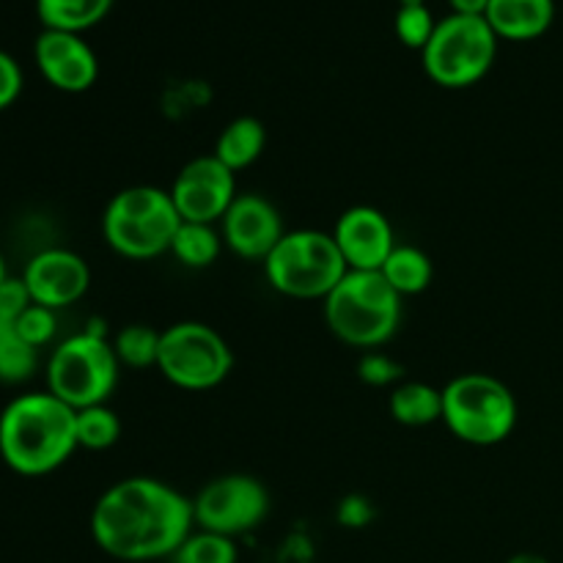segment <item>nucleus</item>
<instances>
[{
	"instance_id": "nucleus-1",
	"label": "nucleus",
	"mask_w": 563,
	"mask_h": 563,
	"mask_svg": "<svg viewBox=\"0 0 563 563\" xmlns=\"http://www.w3.org/2000/svg\"><path fill=\"white\" fill-rule=\"evenodd\" d=\"M196 531L192 500L152 476H130L104 489L91 511V537L110 559H170Z\"/></svg>"
},
{
	"instance_id": "nucleus-2",
	"label": "nucleus",
	"mask_w": 563,
	"mask_h": 563,
	"mask_svg": "<svg viewBox=\"0 0 563 563\" xmlns=\"http://www.w3.org/2000/svg\"><path fill=\"white\" fill-rule=\"evenodd\" d=\"M77 449V410L49 390L16 396L0 412V456L20 476H47Z\"/></svg>"
},
{
	"instance_id": "nucleus-3",
	"label": "nucleus",
	"mask_w": 563,
	"mask_h": 563,
	"mask_svg": "<svg viewBox=\"0 0 563 563\" xmlns=\"http://www.w3.org/2000/svg\"><path fill=\"white\" fill-rule=\"evenodd\" d=\"M401 300L383 273L346 269L333 291L324 297V322L346 346L372 352L388 344L401 324Z\"/></svg>"
},
{
	"instance_id": "nucleus-4",
	"label": "nucleus",
	"mask_w": 563,
	"mask_h": 563,
	"mask_svg": "<svg viewBox=\"0 0 563 563\" xmlns=\"http://www.w3.org/2000/svg\"><path fill=\"white\" fill-rule=\"evenodd\" d=\"M181 218L170 190L152 185H132L115 192L102 214V236L119 256L148 262L170 253Z\"/></svg>"
},
{
	"instance_id": "nucleus-5",
	"label": "nucleus",
	"mask_w": 563,
	"mask_h": 563,
	"mask_svg": "<svg viewBox=\"0 0 563 563\" xmlns=\"http://www.w3.org/2000/svg\"><path fill=\"white\" fill-rule=\"evenodd\" d=\"M515 394L504 379L484 372H467L443 388V423L456 440L489 449L511 438L517 427Z\"/></svg>"
},
{
	"instance_id": "nucleus-6",
	"label": "nucleus",
	"mask_w": 563,
	"mask_h": 563,
	"mask_svg": "<svg viewBox=\"0 0 563 563\" xmlns=\"http://www.w3.org/2000/svg\"><path fill=\"white\" fill-rule=\"evenodd\" d=\"M346 262L333 231H286L275 251L264 258L267 284L291 300H324L346 275Z\"/></svg>"
},
{
	"instance_id": "nucleus-7",
	"label": "nucleus",
	"mask_w": 563,
	"mask_h": 563,
	"mask_svg": "<svg viewBox=\"0 0 563 563\" xmlns=\"http://www.w3.org/2000/svg\"><path fill=\"white\" fill-rule=\"evenodd\" d=\"M121 363L108 333L69 335L53 350L47 361V390L71 410L108 405L119 385Z\"/></svg>"
},
{
	"instance_id": "nucleus-8",
	"label": "nucleus",
	"mask_w": 563,
	"mask_h": 563,
	"mask_svg": "<svg viewBox=\"0 0 563 563\" xmlns=\"http://www.w3.org/2000/svg\"><path fill=\"white\" fill-rule=\"evenodd\" d=\"M495 31L484 16L454 14L438 20L421 60L429 80L443 88H471L489 75L498 55Z\"/></svg>"
},
{
	"instance_id": "nucleus-9",
	"label": "nucleus",
	"mask_w": 563,
	"mask_h": 563,
	"mask_svg": "<svg viewBox=\"0 0 563 563\" xmlns=\"http://www.w3.org/2000/svg\"><path fill=\"white\" fill-rule=\"evenodd\" d=\"M234 368V352L229 341L203 322H176L163 330L157 372L174 388L212 390L229 379Z\"/></svg>"
},
{
	"instance_id": "nucleus-10",
	"label": "nucleus",
	"mask_w": 563,
	"mask_h": 563,
	"mask_svg": "<svg viewBox=\"0 0 563 563\" xmlns=\"http://www.w3.org/2000/svg\"><path fill=\"white\" fill-rule=\"evenodd\" d=\"M196 528L220 533V537H242L251 533L267 520L269 493L256 476L247 473H229L212 478L201 493L192 498Z\"/></svg>"
},
{
	"instance_id": "nucleus-11",
	"label": "nucleus",
	"mask_w": 563,
	"mask_h": 563,
	"mask_svg": "<svg viewBox=\"0 0 563 563\" xmlns=\"http://www.w3.org/2000/svg\"><path fill=\"white\" fill-rule=\"evenodd\" d=\"M236 196V174L214 154L190 159L170 185V198L185 223L218 225Z\"/></svg>"
},
{
	"instance_id": "nucleus-12",
	"label": "nucleus",
	"mask_w": 563,
	"mask_h": 563,
	"mask_svg": "<svg viewBox=\"0 0 563 563\" xmlns=\"http://www.w3.org/2000/svg\"><path fill=\"white\" fill-rule=\"evenodd\" d=\"M223 245L245 262H262L284 240V218L269 198L240 192L220 220Z\"/></svg>"
},
{
	"instance_id": "nucleus-13",
	"label": "nucleus",
	"mask_w": 563,
	"mask_h": 563,
	"mask_svg": "<svg viewBox=\"0 0 563 563\" xmlns=\"http://www.w3.org/2000/svg\"><path fill=\"white\" fill-rule=\"evenodd\" d=\"M22 280L36 306L60 311L86 297L88 286H91V269H88L86 258L77 256L75 251L47 247L27 262Z\"/></svg>"
},
{
	"instance_id": "nucleus-14",
	"label": "nucleus",
	"mask_w": 563,
	"mask_h": 563,
	"mask_svg": "<svg viewBox=\"0 0 563 563\" xmlns=\"http://www.w3.org/2000/svg\"><path fill=\"white\" fill-rule=\"evenodd\" d=\"M38 71L53 88L64 93H82L97 82L99 60L80 33L44 27L33 44Z\"/></svg>"
},
{
	"instance_id": "nucleus-15",
	"label": "nucleus",
	"mask_w": 563,
	"mask_h": 563,
	"mask_svg": "<svg viewBox=\"0 0 563 563\" xmlns=\"http://www.w3.org/2000/svg\"><path fill=\"white\" fill-rule=\"evenodd\" d=\"M333 240L344 256L346 267L372 269V273H379L394 247L399 245L388 214L379 212L377 207H368V203L350 207L335 220Z\"/></svg>"
},
{
	"instance_id": "nucleus-16",
	"label": "nucleus",
	"mask_w": 563,
	"mask_h": 563,
	"mask_svg": "<svg viewBox=\"0 0 563 563\" xmlns=\"http://www.w3.org/2000/svg\"><path fill=\"white\" fill-rule=\"evenodd\" d=\"M484 20L506 42L544 36L555 20V0H489Z\"/></svg>"
},
{
	"instance_id": "nucleus-17",
	"label": "nucleus",
	"mask_w": 563,
	"mask_h": 563,
	"mask_svg": "<svg viewBox=\"0 0 563 563\" xmlns=\"http://www.w3.org/2000/svg\"><path fill=\"white\" fill-rule=\"evenodd\" d=\"M264 146H267V130H264L262 121L256 115H240L223 126V132L214 141L212 154L225 168L240 174L262 157Z\"/></svg>"
},
{
	"instance_id": "nucleus-18",
	"label": "nucleus",
	"mask_w": 563,
	"mask_h": 563,
	"mask_svg": "<svg viewBox=\"0 0 563 563\" xmlns=\"http://www.w3.org/2000/svg\"><path fill=\"white\" fill-rule=\"evenodd\" d=\"M390 416L401 427L421 429L443 421V388L429 383H399L388 399Z\"/></svg>"
},
{
	"instance_id": "nucleus-19",
	"label": "nucleus",
	"mask_w": 563,
	"mask_h": 563,
	"mask_svg": "<svg viewBox=\"0 0 563 563\" xmlns=\"http://www.w3.org/2000/svg\"><path fill=\"white\" fill-rule=\"evenodd\" d=\"M379 273H383V278L394 286L396 295L410 297L421 295V291H427L429 286H432L434 264L421 247L396 245Z\"/></svg>"
},
{
	"instance_id": "nucleus-20",
	"label": "nucleus",
	"mask_w": 563,
	"mask_h": 563,
	"mask_svg": "<svg viewBox=\"0 0 563 563\" xmlns=\"http://www.w3.org/2000/svg\"><path fill=\"white\" fill-rule=\"evenodd\" d=\"M115 0H36V14L49 31L82 33L99 25Z\"/></svg>"
},
{
	"instance_id": "nucleus-21",
	"label": "nucleus",
	"mask_w": 563,
	"mask_h": 563,
	"mask_svg": "<svg viewBox=\"0 0 563 563\" xmlns=\"http://www.w3.org/2000/svg\"><path fill=\"white\" fill-rule=\"evenodd\" d=\"M223 234L218 225L212 223H185L181 220L179 231H176L174 242H170V253L181 267L190 269H207L223 253Z\"/></svg>"
},
{
	"instance_id": "nucleus-22",
	"label": "nucleus",
	"mask_w": 563,
	"mask_h": 563,
	"mask_svg": "<svg viewBox=\"0 0 563 563\" xmlns=\"http://www.w3.org/2000/svg\"><path fill=\"white\" fill-rule=\"evenodd\" d=\"M38 366V350L27 344L14 322L0 319V383L20 385L33 377Z\"/></svg>"
},
{
	"instance_id": "nucleus-23",
	"label": "nucleus",
	"mask_w": 563,
	"mask_h": 563,
	"mask_svg": "<svg viewBox=\"0 0 563 563\" xmlns=\"http://www.w3.org/2000/svg\"><path fill=\"white\" fill-rule=\"evenodd\" d=\"M159 339H163V330H154L148 324H126L115 333L113 350L121 366L146 372V368H157Z\"/></svg>"
},
{
	"instance_id": "nucleus-24",
	"label": "nucleus",
	"mask_w": 563,
	"mask_h": 563,
	"mask_svg": "<svg viewBox=\"0 0 563 563\" xmlns=\"http://www.w3.org/2000/svg\"><path fill=\"white\" fill-rule=\"evenodd\" d=\"M121 421L108 405L77 410V445L88 451H108L119 443Z\"/></svg>"
},
{
	"instance_id": "nucleus-25",
	"label": "nucleus",
	"mask_w": 563,
	"mask_h": 563,
	"mask_svg": "<svg viewBox=\"0 0 563 563\" xmlns=\"http://www.w3.org/2000/svg\"><path fill=\"white\" fill-rule=\"evenodd\" d=\"M236 559H240V550H236L234 539L201 531V528H196L170 555L174 563H236Z\"/></svg>"
},
{
	"instance_id": "nucleus-26",
	"label": "nucleus",
	"mask_w": 563,
	"mask_h": 563,
	"mask_svg": "<svg viewBox=\"0 0 563 563\" xmlns=\"http://www.w3.org/2000/svg\"><path fill=\"white\" fill-rule=\"evenodd\" d=\"M396 36L405 47L410 49H421L429 44L432 38L434 27H438V20H434L432 11L427 9V3H410V5H401L396 11Z\"/></svg>"
},
{
	"instance_id": "nucleus-27",
	"label": "nucleus",
	"mask_w": 563,
	"mask_h": 563,
	"mask_svg": "<svg viewBox=\"0 0 563 563\" xmlns=\"http://www.w3.org/2000/svg\"><path fill=\"white\" fill-rule=\"evenodd\" d=\"M14 324L16 330H20L22 339H25L31 346H36V350L47 346L49 341L55 339V333H58V319H55L53 308L36 306V302H33V306L27 308Z\"/></svg>"
},
{
	"instance_id": "nucleus-28",
	"label": "nucleus",
	"mask_w": 563,
	"mask_h": 563,
	"mask_svg": "<svg viewBox=\"0 0 563 563\" xmlns=\"http://www.w3.org/2000/svg\"><path fill=\"white\" fill-rule=\"evenodd\" d=\"M357 377L372 385V388H388V385H396L401 379V366L385 352L372 350L363 352L361 363H357Z\"/></svg>"
},
{
	"instance_id": "nucleus-29",
	"label": "nucleus",
	"mask_w": 563,
	"mask_h": 563,
	"mask_svg": "<svg viewBox=\"0 0 563 563\" xmlns=\"http://www.w3.org/2000/svg\"><path fill=\"white\" fill-rule=\"evenodd\" d=\"M33 306L31 291H27L25 280L22 278H5L0 284V319L16 322L27 308Z\"/></svg>"
},
{
	"instance_id": "nucleus-30",
	"label": "nucleus",
	"mask_w": 563,
	"mask_h": 563,
	"mask_svg": "<svg viewBox=\"0 0 563 563\" xmlns=\"http://www.w3.org/2000/svg\"><path fill=\"white\" fill-rule=\"evenodd\" d=\"M22 91V69L5 49H0V110L11 108Z\"/></svg>"
},
{
	"instance_id": "nucleus-31",
	"label": "nucleus",
	"mask_w": 563,
	"mask_h": 563,
	"mask_svg": "<svg viewBox=\"0 0 563 563\" xmlns=\"http://www.w3.org/2000/svg\"><path fill=\"white\" fill-rule=\"evenodd\" d=\"M374 520L372 500L363 495H346L339 504V522L344 528H366Z\"/></svg>"
},
{
	"instance_id": "nucleus-32",
	"label": "nucleus",
	"mask_w": 563,
	"mask_h": 563,
	"mask_svg": "<svg viewBox=\"0 0 563 563\" xmlns=\"http://www.w3.org/2000/svg\"><path fill=\"white\" fill-rule=\"evenodd\" d=\"M454 14H471V16H484L487 14L489 0H449Z\"/></svg>"
},
{
	"instance_id": "nucleus-33",
	"label": "nucleus",
	"mask_w": 563,
	"mask_h": 563,
	"mask_svg": "<svg viewBox=\"0 0 563 563\" xmlns=\"http://www.w3.org/2000/svg\"><path fill=\"white\" fill-rule=\"evenodd\" d=\"M506 563H550V561L544 559V555H537V553H517V555H511Z\"/></svg>"
},
{
	"instance_id": "nucleus-34",
	"label": "nucleus",
	"mask_w": 563,
	"mask_h": 563,
	"mask_svg": "<svg viewBox=\"0 0 563 563\" xmlns=\"http://www.w3.org/2000/svg\"><path fill=\"white\" fill-rule=\"evenodd\" d=\"M5 278H9V275H5V262H3V256H0V284H3Z\"/></svg>"
},
{
	"instance_id": "nucleus-35",
	"label": "nucleus",
	"mask_w": 563,
	"mask_h": 563,
	"mask_svg": "<svg viewBox=\"0 0 563 563\" xmlns=\"http://www.w3.org/2000/svg\"><path fill=\"white\" fill-rule=\"evenodd\" d=\"M401 5H410V3H423V0H399Z\"/></svg>"
}]
</instances>
